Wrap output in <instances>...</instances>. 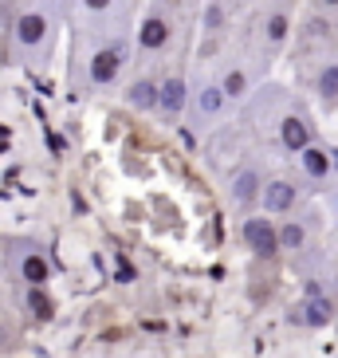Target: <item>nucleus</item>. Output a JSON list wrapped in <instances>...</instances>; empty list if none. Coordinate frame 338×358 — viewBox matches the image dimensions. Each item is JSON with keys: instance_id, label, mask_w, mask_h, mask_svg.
Instances as JSON below:
<instances>
[{"instance_id": "obj_4", "label": "nucleus", "mask_w": 338, "mask_h": 358, "mask_svg": "<svg viewBox=\"0 0 338 358\" xmlns=\"http://www.w3.org/2000/svg\"><path fill=\"white\" fill-rule=\"evenodd\" d=\"M189 99H193V83L185 79V75H166L158 87V115L166 127H173V122H181V115L189 110Z\"/></svg>"}, {"instance_id": "obj_15", "label": "nucleus", "mask_w": 338, "mask_h": 358, "mask_svg": "<svg viewBox=\"0 0 338 358\" xmlns=\"http://www.w3.org/2000/svg\"><path fill=\"white\" fill-rule=\"evenodd\" d=\"M299 307H303L299 319H303V327H311V331H318V327H327L330 319H335V303H330L323 292H307V299Z\"/></svg>"}, {"instance_id": "obj_18", "label": "nucleus", "mask_w": 338, "mask_h": 358, "mask_svg": "<svg viewBox=\"0 0 338 358\" xmlns=\"http://www.w3.org/2000/svg\"><path fill=\"white\" fill-rule=\"evenodd\" d=\"M28 307H32L36 319H52V299H47L40 287H32V292H28Z\"/></svg>"}, {"instance_id": "obj_8", "label": "nucleus", "mask_w": 338, "mask_h": 358, "mask_svg": "<svg viewBox=\"0 0 338 358\" xmlns=\"http://www.w3.org/2000/svg\"><path fill=\"white\" fill-rule=\"evenodd\" d=\"M299 205V185L291 178H267L264 189H260V209L267 217H287V213H295Z\"/></svg>"}, {"instance_id": "obj_23", "label": "nucleus", "mask_w": 338, "mask_h": 358, "mask_svg": "<svg viewBox=\"0 0 338 358\" xmlns=\"http://www.w3.org/2000/svg\"><path fill=\"white\" fill-rule=\"evenodd\" d=\"M335 217H338V193H335Z\"/></svg>"}, {"instance_id": "obj_5", "label": "nucleus", "mask_w": 338, "mask_h": 358, "mask_svg": "<svg viewBox=\"0 0 338 358\" xmlns=\"http://www.w3.org/2000/svg\"><path fill=\"white\" fill-rule=\"evenodd\" d=\"M267 173L256 162H244L240 169L233 173V181H228V193H233V205L240 213H252L256 205H260V189H264Z\"/></svg>"}, {"instance_id": "obj_20", "label": "nucleus", "mask_w": 338, "mask_h": 358, "mask_svg": "<svg viewBox=\"0 0 338 358\" xmlns=\"http://www.w3.org/2000/svg\"><path fill=\"white\" fill-rule=\"evenodd\" d=\"M115 280H118V284H134V280H138L134 264H130V260H118V264H115Z\"/></svg>"}, {"instance_id": "obj_6", "label": "nucleus", "mask_w": 338, "mask_h": 358, "mask_svg": "<svg viewBox=\"0 0 338 358\" xmlns=\"http://www.w3.org/2000/svg\"><path fill=\"white\" fill-rule=\"evenodd\" d=\"M169 40H173V16L161 8H149L146 20L138 24V52L142 55H158L169 48Z\"/></svg>"}, {"instance_id": "obj_21", "label": "nucleus", "mask_w": 338, "mask_h": 358, "mask_svg": "<svg viewBox=\"0 0 338 358\" xmlns=\"http://www.w3.org/2000/svg\"><path fill=\"white\" fill-rule=\"evenodd\" d=\"M110 4H115V0H83V8H87V12H106Z\"/></svg>"}, {"instance_id": "obj_1", "label": "nucleus", "mask_w": 338, "mask_h": 358, "mask_svg": "<svg viewBox=\"0 0 338 358\" xmlns=\"http://www.w3.org/2000/svg\"><path fill=\"white\" fill-rule=\"evenodd\" d=\"M130 59V43L118 36V40L103 43L95 55H91V64H87V83L91 87H110L122 75V67H126Z\"/></svg>"}, {"instance_id": "obj_22", "label": "nucleus", "mask_w": 338, "mask_h": 358, "mask_svg": "<svg viewBox=\"0 0 338 358\" xmlns=\"http://www.w3.org/2000/svg\"><path fill=\"white\" fill-rule=\"evenodd\" d=\"M323 8H330V12H338V0H318Z\"/></svg>"}, {"instance_id": "obj_17", "label": "nucleus", "mask_w": 338, "mask_h": 358, "mask_svg": "<svg viewBox=\"0 0 338 358\" xmlns=\"http://www.w3.org/2000/svg\"><path fill=\"white\" fill-rule=\"evenodd\" d=\"M315 95L323 99L327 106L338 103V59H327V64L318 67V75H315Z\"/></svg>"}, {"instance_id": "obj_11", "label": "nucleus", "mask_w": 338, "mask_h": 358, "mask_svg": "<svg viewBox=\"0 0 338 358\" xmlns=\"http://www.w3.org/2000/svg\"><path fill=\"white\" fill-rule=\"evenodd\" d=\"M287 40H291V16H287V8H272L264 16V48H267V55H279L287 48Z\"/></svg>"}, {"instance_id": "obj_10", "label": "nucleus", "mask_w": 338, "mask_h": 358, "mask_svg": "<svg viewBox=\"0 0 338 358\" xmlns=\"http://www.w3.org/2000/svg\"><path fill=\"white\" fill-rule=\"evenodd\" d=\"M275 232H279V252H303L307 244H311V224L303 217H295V213L279 217Z\"/></svg>"}, {"instance_id": "obj_12", "label": "nucleus", "mask_w": 338, "mask_h": 358, "mask_svg": "<svg viewBox=\"0 0 338 358\" xmlns=\"http://www.w3.org/2000/svg\"><path fill=\"white\" fill-rule=\"evenodd\" d=\"M158 87H161V79L138 75L134 83L126 87V103L134 106V110H142V115H154V110H158Z\"/></svg>"}, {"instance_id": "obj_3", "label": "nucleus", "mask_w": 338, "mask_h": 358, "mask_svg": "<svg viewBox=\"0 0 338 358\" xmlns=\"http://www.w3.org/2000/svg\"><path fill=\"white\" fill-rule=\"evenodd\" d=\"M240 236H244V248L260 260H272L279 256V232H275V217L267 213H244V224H240Z\"/></svg>"}, {"instance_id": "obj_2", "label": "nucleus", "mask_w": 338, "mask_h": 358, "mask_svg": "<svg viewBox=\"0 0 338 358\" xmlns=\"http://www.w3.org/2000/svg\"><path fill=\"white\" fill-rule=\"evenodd\" d=\"M228 95L221 91V83L216 79H201V83L193 87V99H189V110H193V122L201 130H209V127H216L224 118V110H228Z\"/></svg>"}, {"instance_id": "obj_14", "label": "nucleus", "mask_w": 338, "mask_h": 358, "mask_svg": "<svg viewBox=\"0 0 338 358\" xmlns=\"http://www.w3.org/2000/svg\"><path fill=\"white\" fill-rule=\"evenodd\" d=\"M16 272H20V280L28 287H43L52 280V264H47V256H43L40 248H28V252L20 256V264H16Z\"/></svg>"}, {"instance_id": "obj_7", "label": "nucleus", "mask_w": 338, "mask_h": 358, "mask_svg": "<svg viewBox=\"0 0 338 358\" xmlns=\"http://www.w3.org/2000/svg\"><path fill=\"white\" fill-rule=\"evenodd\" d=\"M275 142H279V150H284V154H299L303 146H311V142H315V127H311V118H307L299 106H291L287 115H279Z\"/></svg>"}, {"instance_id": "obj_16", "label": "nucleus", "mask_w": 338, "mask_h": 358, "mask_svg": "<svg viewBox=\"0 0 338 358\" xmlns=\"http://www.w3.org/2000/svg\"><path fill=\"white\" fill-rule=\"evenodd\" d=\"M47 16L43 12H24L20 20H16V43L20 48H40L43 40H47Z\"/></svg>"}, {"instance_id": "obj_13", "label": "nucleus", "mask_w": 338, "mask_h": 358, "mask_svg": "<svg viewBox=\"0 0 338 358\" xmlns=\"http://www.w3.org/2000/svg\"><path fill=\"white\" fill-rule=\"evenodd\" d=\"M216 83H221V91L228 95V103H244V99L252 95V75H248V67H240V64H228L221 75H216Z\"/></svg>"}, {"instance_id": "obj_19", "label": "nucleus", "mask_w": 338, "mask_h": 358, "mask_svg": "<svg viewBox=\"0 0 338 358\" xmlns=\"http://www.w3.org/2000/svg\"><path fill=\"white\" fill-rule=\"evenodd\" d=\"M216 28H224V8L212 0L209 8H205V32H216Z\"/></svg>"}, {"instance_id": "obj_9", "label": "nucleus", "mask_w": 338, "mask_h": 358, "mask_svg": "<svg viewBox=\"0 0 338 358\" xmlns=\"http://www.w3.org/2000/svg\"><path fill=\"white\" fill-rule=\"evenodd\" d=\"M299 162V173H303L307 181H315V185H323V181H330V173H335V162H330V150L318 146V142H311V146H303L295 154Z\"/></svg>"}]
</instances>
